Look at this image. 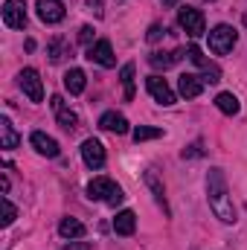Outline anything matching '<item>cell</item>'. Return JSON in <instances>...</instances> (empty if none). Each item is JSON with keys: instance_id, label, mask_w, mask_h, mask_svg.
I'll return each instance as SVG.
<instances>
[{"instance_id": "1", "label": "cell", "mask_w": 247, "mask_h": 250, "mask_svg": "<svg viewBox=\"0 0 247 250\" xmlns=\"http://www.w3.org/2000/svg\"><path fill=\"white\" fill-rule=\"evenodd\" d=\"M206 201H209V209L215 212V218H221L224 224L236 221V207H233V198H230V189H227L221 169H209V175H206Z\"/></svg>"}, {"instance_id": "2", "label": "cell", "mask_w": 247, "mask_h": 250, "mask_svg": "<svg viewBox=\"0 0 247 250\" xmlns=\"http://www.w3.org/2000/svg\"><path fill=\"white\" fill-rule=\"evenodd\" d=\"M236 41H239V32H236L233 26H227V23H218V26L209 32V50H212L215 56H227V53L236 47Z\"/></svg>"}, {"instance_id": "3", "label": "cell", "mask_w": 247, "mask_h": 250, "mask_svg": "<svg viewBox=\"0 0 247 250\" xmlns=\"http://www.w3.org/2000/svg\"><path fill=\"white\" fill-rule=\"evenodd\" d=\"M18 84H21V90L26 93L29 102H41L44 99V84H41V76H38L35 67H23L18 73Z\"/></svg>"}, {"instance_id": "4", "label": "cell", "mask_w": 247, "mask_h": 250, "mask_svg": "<svg viewBox=\"0 0 247 250\" xmlns=\"http://www.w3.org/2000/svg\"><path fill=\"white\" fill-rule=\"evenodd\" d=\"M178 23H181V29L189 32L192 38H198V35H204V32H206L204 12H201V9H192V6H184V9L178 12Z\"/></svg>"}, {"instance_id": "5", "label": "cell", "mask_w": 247, "mask_h": 250, "mask_svg": "<svg viewBox=\"0 0 247 250\" xmlns=\"http://www.w3.org/2000/svg\"><path fill=\"white\" fill-rule=\"evenodd\" d=\"M186 56H189V62H192V64H198V67L204 70V76H201V79H204V84H215V82H221V70L209 62L204 53H201V47H195V44H192V47L186 50Z\"/></svg>"}, {"instance_id": "6", "label": "cell", "mask_w": 247, "mask_h": 250, "mask_svg": "<svg viewBox=\"0 0 247 250\" xmlns=\"http://www.w3.org/2000/svg\"><path fill=\"white\" fill-rule=\"evenodd\" d=\"M145 90L151 93V99H154V102H160V105H166V108H169V105H175V99H178V96H175V90L169 87V82H166V79H160V76H148V79H145Z\"/></svg>"}, {"instance_id": "7", "label": "cell", "mask_w": 247, "mask_h": 250, "mask_svg": "<svg viewBox=\"0 0 247 250\" xmlns=\"http://www.w3.org/2000/svg\"><path fill=\"white\" fill-rule=\"evenodd\" d=\"M82 160H84V166L87 169H102L105 166V146L99 143V140H93V137H87L84 143H82Z\"/></svg>"}, {"instance_id": "8", "label": "cell", "mask_w": 247, "mask_h": 250, "mask_svg": "<svg viewBox=\"0 0 247 250\" xmlns=\"http://www.w3.org/2000/svg\"><path fill=\"white\" fill-rule=\"evenodd\" d=\"M3 23L9 29H23L26 26V3L23 0H6L3 3Z\"/></svg>"}, {"instance_id": "9", "label": "cell", "mask_w": 247, "mask_h": 250, "mask_svg": "<svg viewBox=\"0 0 247 250\" xmlns=\"http://www.w3.org/2000/svg\"><path fill=\"white\" fill-rule=\"evenodd\" d=\"M120 189V184H114L111 178H93L90 184H87V198L90 201H111V195Z\"/></svg>"}, {"instance_id": "10", "label": "cell", "mask_w": 247, "mask_h": 250, "mask_svg": "<svg viewBox=\"0 0 247 250\" xmlns=\"http://www.w3.org/2000/svg\"><path fill=\"white\" fill-rule=\"evenodd\" d=\"M87 59L96 62L99 67H117V59H114V50H111V41H96L87 47Z\"/></svg>"}, {"instance_id": "11", "label": "cell", "mask_w": 247, "mask_h": 250, "mask_svg": "<svg viewBox=\"0 0 247 250\" xmlns=\"http://www.w3.org/2000/svg\"><path fill=\"white\" fill-rule=\"evenodd\" d=\"M35 9H38V18L44 23H62L64 21V3L62 0H38Z\"/></svg>"}, {"instance_id": "12", "label": "cell", "mask_w": 247, "mask_h": 250, "mask_svg": "<svg viewBox=\"0 0 247 250\" xmlns=\"http://www.w3.org/2000/svg\"><path fill=\"white\" fill-rule=\"evenodd\" d=\"M50 105H53L56 120H59V125H62L64 131H76V128H79V117H76V111H70V108L64 105L62 96H53V99H50Z\"/></svg>"}, {"instance_id": "13", "label": "cell", "mask_w": 247, "mask_h": 250, "mask_svg": "<svg viewBox=\"0 0 247 250\" xmlns=\"http://www.w3.org/2000/svg\"><path fill=\"white\" fill-rule=\"evenodd\" d=\"M29 143H32V148L38 151V154H44V157H59V143L53 140V137H47L44 131H32V137H29Z\"/></svg>"}, {"instance_id": "14", "label": "cell", "mask_w": 247, "mask_h": 250, "mask_svg": "<svg viewBox=\"0 0 247 250\" xmlns=\"http://www.w3.org/2000/svg\"><path fill=\"white\" fill-rule=\"evenodd\" d=\"M178 90H181V96H186V99H195V96H201V90H204V79L195 76V73H184V76L178 79Z\"/></svg>"}, {"instance_id": "15", "label": "cell", "mask_w": 247, "mask_h": 250, "mask_svg": "<svg viewBox=\"0 0 247 250\" xmlns=\"http://www.w3.org/2000/svg\"><path fill=\"white\" fill-rule=\"evenodd\" d=\"M114 230H117V236H134V230H137V215H134L131 209L117 212V218H114Z\"/></svg>"}, {"instance_id": "16", "label": "cell", "mask_w": 247, "mask_h": 250, "mask_svg": "<svg viewBox=\"0 0 247 250\" xmlns=\"http://www.w3.org/2000/svg\"><path fill=\"white\" fill-rule=\"evenodd\" d=\"M99 128L114 131V134H128V120H125L123 114H117V111H108V114H102Z\"/></svg>"}, {"instance_id": "17", "label": "cell", "mask_w": 247, "mask_h": 250, "mask_svg": "<svg viewBox=\"0 0 247 250\" xmlns=\"http://www.w3.org/2000/svg\"><path fill=\"white\" fill-rule=\"evenodd\" d=\"M84 84H87V76H84V70L73 67V70H67V73H64V87H67L73 96H79V93L84 90Z\"/></svg>"}, {"instance_id": "18", "label": "cell", "mask_w": 247, "mask_h": 250, "mask_svg": "<svg viewBox=\"0 0 247 250\" xmlns=\"http://www.w3.org/2000/svg\"><path fill=\"white\" fill-rule=\"evenodd\" d=\"M18 143H21V137H18L15 125L9 123V117H3L0 120V148H18Z\"/></svg>"}, {"instance_id": "19", "label": "cell", "mask_w": 247, "mask_h": 250, "mask_svg": "<svg viewBox=\"0 0 247 250\" xmlns=\"http://www.w3.org/2000/svg\"><path fill=\"white\" fill-rule=\"evenodd\" d=\"M59 233H62L64 239H84L87 227H84L79 218H62V224H59Z\"/></svg>"}, {"instance_id": "20", "label": "cell", "mask_w": 247, "mask_h": 250, "mask_svg": "<svg viewBox=\"0 0 247 250\" xmlns=\"http://www.w3.org/2000/svg\"><path fill=\"white\" fill-rule=\"evenodd\" d=\"M184 56H186L184 50H175V53H151V56H148V64H151V67H157V70H160V67L166 70V67L178 64Z\"/></svg>"}, {"instance_id": "21", "label": "cell", "mask_w": 247, "mask_h": 250, "mask_svg": "<svg viewBox=\"0 0 247 250\" xmlns=\"http://www.w3.org/2000/svg\"><path fill=\"white\" fill-rule=\"evenodd\" d=\"M215 108H218L221 114H227V117H236V114L242 111V105H239V99H236L233 93H218V96H215Z\"/></svg>"}, {"instance_id": "22", "label": "cell", "mask_w": 247, "mask_h": 250, "mask_svg": "<svg viewBox=\"0 0 247 250\" xmlns=\"http://www.w3.org/2000/svg\"><path fill=\"white\" fill-rule=\"evenodd\" d=\"M47 56H50V62L53 64L64 62V59L70 56V44H67L64 38H53V41L47 44Z\"/></svg>"}, {"instance_id": "23", "label": "cell", "mask_w": 247, "mask_h": 250, "mask_svg": "<svg viewBox=\"0 0 247 250\" xmlns=\"http://www.w3.org/2000/svg\"><path fill=\"white\" fill-rule=\"evenodd\" d=\"M145 187L151 189V195L157 198V204L169 212V207H166V195H163V184H160V178H157V172H154V169H148V172H145Z\"/></svg>"}, {"instance_id": "24", "label": "cell", "mask_w": 247, "mask_h": 250, "mask_svg": "<svg viewBox=\"0 0 247 250\" xmlns=\"http://www.w3.org/2000/svg\"><path fill=\"white\" fill-rule=\"evenodd\" d=\"M120 82H123V87H125V99L131 102L134 99V64H125L123 70H120Z\"/></svg>"}, {"instance_id": "25", "label": "cell", "mask_w": 247, "mask_h": 250, "mask_svg": "<svg viewBox=\"0 0 247 250\" xmlns=\"http://www.w3.org/2000/svg\"><path fill=\"white\" fill-rule=\"evenodd\" d=\"M157 137H163V128H151V125L134 128V143H145V140H157Z\"/></svg>"}, {"instance_id": "26", "label": "cell", "mask_w": 247, "mask_h": 250, "mask_svg": "<svg viewBox=\"0 0 247 250\" xmlns=\"http://www.w3.org/2000/svg\"><path fill=\"white\" fill-rule=\"evenodd\" d=\"M15 218H18L15 204H12L9 198H3V227H12V224H15Z\"/></svg>"}, {"instance_id": "27", "label": "cell", "mask_w": 247, "mask_h": 250, "mask_svg": "<svg viewBox=\"0 0 247 250\" xmlns=\"http://www.w3.org/2000/svg\"><path fill=\"white\" fill-rule=\"evenodd\" d=\"M163 35H166V26H160V23H151V26H148V35H145V38H148V41L154 44V41H160Z\"/></svg>"}, {"instance_id": "28", "label": "cell", "mask_w": 247, "mask_h": 250, "mask_svg": "<svg viewBox=\"0 0 247 250\" xmlns=\"http://www.w3.org/2000/svg\"><path fill=\"white\" fill-rule=\"evenodd\" d=\"M90 41H93V26H82L79 29V44H87L90 47Z\"/></svg>"}, {"instance_id": "29", "label": "cell", "mask_w": 247, "mask_h": 250, "mask_svg": "<svg viewBox=\"0 0 247 250\" xmlns=\"http://www.w3.org/2000/svg\"><path fill=\"white\" fill-rule=\"evenodd\" d=\"M184 157H201V146L195 143V146H189V148H184Z\"/></svg>"}, {"instance_id": "30", "label": "cell", "mask_w": 247, "mask_h": 250, "mask_svg": "<svg viewBox=\"0 0 247 250\" xmlns=\"http://www.w3.org/2000/svg\"><path fill=\"white\" fill-rule=\"evenodd\" d=\"M64 250H90V245H87V242H70Z\"/></svg>"}, {"instance_id": "31", "label": "cell", "mask_w": 247, "mask_h": 250, "mask_svg": "<svg viewBox=\"0 0 247 250\" xmlns=\"http://www.w3.org/2000/svg\"><path fill=\"white\" fill-rule=\"evenodd\" d=\"M0 189H3V195H6V192H9V178H6V175H3V178H0Z\"/></svg>"}, {"instance_id": "32", "label": "cell", "mask_w": 247, "mask_h": 250, "mask_svg": "<svg viewBox=\"0 0 247 250\" xmlns=\"http://www.w3.org/2000/svg\"><path fill=\"white\" fill-rule=\"evenodd\" d=\"M163 6H166V9H172V6H178V0H163Z\"/></svg>"}]
</instances>
